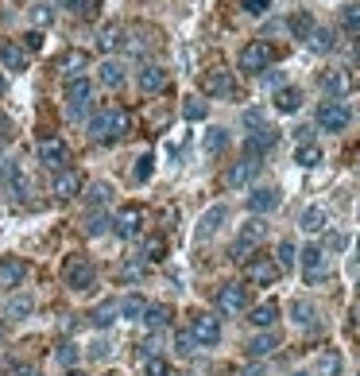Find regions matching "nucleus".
Segmentation results:
<instances>
[{
  "label": "nucleus",
  "instance_id": "1",
  "mask_svg": "<svg viewBox=\"0 0 360 376\" xmlns=\"http://www.w3.org/2000/svg\"><path fill=\"white\" fill-rule=\"evenodd\" d=\"M124 132H128L124 109H101L97 117L89 120V140H97V144H117Z\"/></svg>",
  "mask_w": 360,
  "mask_h": 376
},
{
  "label": "nucleus",
  "instance_id": "2",
  "mask_svg": "<svg viewBox=\"0 0 360 376\" xmlns=\"http://www.w3.org/2000/svg\"><path fill=\"white\" fill-rule=\"evenodd\" d=\"M349 120H352V109L341 97H330V101H321L318 105V129L321 132H345L349 129Z\"/></svg>",
  "mask_w": 360,
  "mask_h": 376
},
{
  "label": "nucleus",
  "instance_id": "3",
  "mask_svg": "<svg viewBox=\"0 0 360 376\" xmlns=\"http://www.w3.org/2000/svg\"><path fill=\"white\" fill-rule=\"evenodd\" d=\"M236 62H240L244 74H263V70L275 62V47L267 39H252L248 47L240 50V59H236Z\"/></svg>",
  "mask_w": 360,
  "mask_h": 376
},
{
  "label": "nucleus",
  "instance_id": "4",
  "mask_svg": "<svg viewBox=\"0 0 360 376\" xmlns=\"http://www.w3.org/2000/svg\"><path fill=\"white\" fill-rule=\"evenodd\" d=\"M144 221H147V209L136 206V202H128V206H120L117 218H113V233H117V237H124V241H132V237H140Z\"/></svg>",
  "mask_w": 360,
  "mask_h": 376
},
{
  "label": "nucleus",
  "instance_id": "5",
  "mask_svg": "<svg viewBox=\"0 0 360 376\" xmlns=\"http://www.w3.org/2000/svg\"><path fill=\"white\" fill-rule=\"evenodd\" d=\"M62 279H66V288H74V291H89L97 283V272H93V264H89L86 256H70L66 267H62Z\"/></svg>",
  "mask_w": 360,
  "mask_h": 376
},
{
  "label": "nucleus",
  "instance_id": "6",
  "mask_svg": "<svg viewBox=\"0 0 360 376\" xmlns=\"http://www.w3.org/2000/svg\"><path fill=\"white\" fill-rule=\"evenodd\" d=\"M244 279L256 283V288H272L275 279H279V264H275L272 256H252L244 264Z\"/></svg>",
  "mask_w": 360,
  "mask_h": 376
},
{
  "label": "nucleus",
  "instance_id": "7",
  "mask_svg": "<svg viewBox=\"0 0 360 376\" xmlns=\"http://www.w3.org/2000/svg\"><path fill=\"white\" fill-rule=\"evenodd\" d=\"M190 337H194V346H217V341H221V322H217L214 314L198 310V314L190 318Z\"/></svg>",
  "mask_w": 360,
  "mask_h": 376
},
{
  "label": "nucleus",
  "instance_id": "8",
  "mask_svg": "<svg viewBox=\"0 0 360 376\" xmlns=\"http://www.w3.org/2000/svg\"><path fill=\"white\" fill-rule=\"evenodd\" d=\"M39 159H43V167H50V171H66V167H70V148H66V140H59V136L39 140Z\"/></svg>",
  "mask_w": 360,
  "mask_h": 376
},
{
  "label": "nucleus",
  "instance_id": "9",
  "mask_svg": "<svg viewBox=\"0 0 360 376\" xmlns=\"http://www.w3.org/2000/svg\"><path fill=\"white\" fill-rule=\"evenodd\" d=\"M89 101H93V86L89 78H70L66 82V113L70 117H82L89 109Z\"/></svg>",
  "mask_w": 360,
  "mask_h": 376
},
{
  "label": "nucleus",
  "instance_id": "10",
  "mask_svg": "<svg viewBox=\"0 0 360 376\" xmlns=\"http://www.w3.org/2000/svg\"><path fill=\"white\" fill-rule=\"evenodd\" d=\"M244 307H248V288L244 283H225L217 291V310L221 314H240Z\"/></svg>",
  "mask_w": 360,
  "mask_h": 376
},
{
  "label": "nucleus",
  "instance_id": "11",
  "mask_svg": "<svg viewBox=\"0 0 360 376\" xmlns=\"http://www.w3.org/2000/svg\"><path fill=\"white\" fill-rule=\"evenodd\" d=\"M55 70H62L70 78H86V70H89V50H78V47H70L59 55V62H55Z\"/></svg>",
  "mask_w": 360,
  "mask_h": 376
},
{
  "label": "nucleus",
  "instance_id": "12",
  "mask_svg": "<svg viewBox=\"0 0 360 376\" xmlns=\"http://www.w3.org/2000/svg\"><path fill=\"white\" fill-rule=\"evenodd\" d=\"M202 93H209V97H233L236 93V82L229 70H209V74H202Z\"/></svg>",
  "mask_w": 360,
  "mask_h": 376
},
{
  "label": "nucleus",
  "instance_id": "13",
  "mask_svg": "<svg viewBox=\"0 0 360 376\" xmlns=\"http://www.w3.org/2000/svg\"><path fill=\"white\" fill-rule=\"evenodd\" d=\"M23 279H28V260H20V256H4L0 260V291L20 288Z\"/></svg>",
  "mask_w": 360,
  "mask_h": 376
},
{
  "label": "nucleus",
  "instance_id": "14",
  "mask_svg": "<svg viewBox=\"0 0 360 376\" xmlns=\"http://www.w3.org/2000/svg\"><path fill=\"white\" fill-rule=\"evenodd\" d=\"M275 144H279V132L275 129H260V132H252V136L244 140V156L248 159H263Z\"/></svg>",
  "mask_w": 360,
  "mask_h": 376
},
{
  "label": "nucleus",
  "instance_id": "15",
  "mask_svg": "<svg viewBox=\"0 0 360 376\" xmlns=\"http://www.w3.org/2000/svg\"><path fill=\"white\" fill-rule=\"evenodd\" d=\"M299 256H302V272H306V283H318V279H325V252H321L318 245H306Z\"/></svg>",
  "mask_w": 360,
  "mask_h": 376
},
{
  "label": "nucleus",
  "instance_id": "16",
  "mask_svg": "<svg viewBox=\"0 0 360 376\" xmlns=\"http://www.w3.org/2000/svg\"><path fill=\"white\" fill-rule=\"evenodd\" d=\"M279 190L275 187H256L252 194H248V209H252L256 218H260V214H272V209H279Z\"/></svg>",
  "mask_w": 360,
  "mask_h": 376
},
{
  "label": "nucleus",
  "instance_id": "17",
  "mask_svg": "<svg viewBox=\"0 0 360 376\" xmlns=\"http://www.w3.org/2000/svg\"><path fill=\"white\" fill-rule=\"evenodd\" d=\"M55 198H78L82 194V175L74 167H66V171H55Z\"/></svg>",
  "mask_w": 360,
  "mask_h": 376
},
{
  "label": "nucleus",
  "instance_id": "18",
  "mask_svg": "<svg viewBox=\"0 0 360 376\" xmlns=\"http://www.w3.org/2000/svg\"><path fill=\"white\" fill-rule=\"evenodd\" d=\"M256 171H260V159H248V156H244L240 163H233V167L225 171V187H244V182H252Z\"/></svg>",
  "mask_w": 360,
  "mask_h": 376
},
{
  "label": "nucleus",
  "instance_id": "19",
  "mask_svg": "<svg viewBox=\"0 0 360 376\" xmlns=\"http://www.w3.org/2000/svg\"><path fill=\"white\" fill-rule=\"evenodd\" d=\"M225 218H229V206H214V209H205V214H202V221H198V241L214 237L217 229L225 225Z\"/></svg>",
  "mask_w": 360,
  "mask_h": 376
},
{
  "label": "nucleus",
  "instance_id": "20",
  "mask_svg": "<svg viewBox=\"0 0 360 376\" xmlns=\"http://www.w3.org/2000/svg\"><path fill=\"white\" fill-rule=\"evenodd\" d=\"M0 62H4V70H28V50H23V43H0Z\"/></svg>",
  "mask_w": 360,
  "mask_h": 376
},
{
  "label": "nucleus",
  "instance_id": "21",
  "mask_svg": "<svg viewBox=\"0 0 360 376\" xmlns=\"http://www.w3.org/2000/svg\"><path fill=\"white\" fill-rule=\"evenodd\" d=\"M341 368H345V361H341L337 349H321L318 361H314V373L310 376H341Z\"/></svg>",
  "mask_w": 360,
  "mask_h": 376
},
{
  "label": "nucleus",
  "instance_id": "22",
  "mask_svg": "<svg viewBox=\"0 0 360 376\" xmlns=\"http://www.w3.org/2000/svg\"><path fill=\"white\" fill-rule=\"evenodd\" d=\"M275 109L279 113H299L302 109V89L299 86H279L275 89Z\"/></svg>",
  "mask_w": 360,
  "mask_h": 376
},
{
  "label": "nucleus",
  "instance_id": "23",
  "mask_svg": "<svg viewBox=\"0 0 360 376\" xmlns=\"http://www.w3.org/2000/svg\"><path fill=\"white\" fill-rule=\"evenodd\" d=\"M318 82H321V89H325L330 97H341V93H345V89L352 86L345 70H321V78H318Z\"/></svg>",
  "mask_w": 360,
  "mask_h": 376
},
{
  "label": "nucleus",
  "instance_id": "24",
  "mask_svg": "<svg viewBox=\"0 0 360 376\" xmlns=\"http://www.w3.org/2000/svg\"><path fill=\"white\" fill-rule=\"evenodd\" d=\"M140 89H144V93H163L167 89V70L163 66H144L140 70Z\"/></svg>",
  "mask_w": 360,
  "mask_h": 376
},
{
  "label": "nucleus",
  "instance_id": "25",
  "mask_svg": "<svg viewBox=\"0 0 360 376\" xmlns=\"http://www.w3.org/2000/svg\"><path fill=\"white\" fill-rule=\"evenodd\" d=\"M275 318H279V303H275V299H267V303L252 307L248 322H252V326H260V330H267V326H275Z\"/></svg>",
  "mask_w": 360,
  "mask_h": 376
},
{
  "label": "nucleus",
  "instance_id": "26",
  "mask_svg": "<svg viewBox=\"0 0 360 376\" xmlns=\"http://www.w3.org/2000/svg\"><path fill=\"white\" fill-rule=\"evenodd\" d=\"M120 43H124V28H120V24H105V28L97 31V50H105V55H113Z\"/></svg>",
  "mask_w": 360,
  "mask_h": 376
},
{
  "label": "nucleus",
  "instance_id": "27",
  "mask_svg": "<svg viewBox=\"0 0 360 376\" xmlns=\"http://www.w3.org/2000/svg\"><path fill=\"white\" fill-rule=\"evenodd\" d=\"M89 322L97 330H108L113 322H117V299H105V303H97V307L89 310Z\"/></svg>",
  "mask_w": 360,
  "mask_h": 376
},
{
  "label": "nucleus",
  "instance_id": "28",
  "mask_svg": "<svg viewBox=\"0 0 360 376\" xmlns=\"http://www.w3.org/2000/svg\"><path fill=\"white\" fill-rule=\"evenodd\" d=\"M97 78H101V86H108V89H120L124 86V66H120V62H101L97 66Z\"/></svg>",
  "mask_w": 360,
  "mask_h": 376
},
{
  "label": "nucleus",
  "instance_id": "29",
  "mask_svg": "<svg viewBox=\"0 0 360 376\" xmlns=\"http://www.w3.org/2000/svg\"><path fill=\"white\" fill-rule=\"evenodd\" d=\"M144 310H147V299H144V295H124V299H117V314H120V318H144Z\"/></svg>",
  "mask_w": 360,
  "mask_h": 376
},
{
  "label": "nucleus",
  "instance_id": "30",
  "mask_svg": "<svg viewBox=\"0 0 360 376\" xmlns=\"http://www.w3.org/2000/svg\"><path fill=\"white\" fill-rule=\"evenodd\" d=\"M272 349H279V337H275V334H256L252 341H248V357H252V361L267 357Z\"/></svg>",
  "mask_w": 360,
  "mask_h": 376
},
{
  "label": "nucleus",
  "instance_id": "31",
  "mask_svg": "<svg viewBox=\"0 0 360 376\" xmlns=\"http://www.w3.org/2000/svg\"><path fill=\"white\" fill-rule=\"evenodd\" d=\"M325 221H330V218H325V209H321V206H306V209H302V221H299V225L306 229V233H321V229H325Z\"/></svg>",
  "mask_w": 360,
  "mask_h": 376
},
{
  "label": "nucleus",
  "instance_id": "32",
  "mask_svg": "<svg viewBox=\"0 0 360 376\" xmlns=\"http://www.w3.org/2000/svg\"><path fill=\"white\" fill-rule=\"evenodd\" d=\"M287 28H291L294 39H310V31H314V16H310V12H294L291 20H287Z\"/></svg>",
  "mask_w": 360,
  "mask_h": 376
},
{
  "label": "nucleus",
  "instance_id": "33",
  "mask_svg": "<svg viewBox=\"0 0 360 376\" xmlns=\"http://www.w3.org/2000/svg\"><path fill=\"white\" fill-rule=\"evenodd\" d=\"M263 237H267V225H263V218H252L248 225L240 229V237H236V241H244V245H252V248H256Z\"/></svg>",
  "mask_w": 360,
  "mask_h": 376
},
{
  "label": "nucleus",
  "instance_id": "34",
  "mask_svg": "<svg viewBox=\"0 0 360 376\" xmlns=\"http://www.w3.org/2000/svg\"><path fill=\"white\" fill-rule=\"evenodd\" d=\"M306 43H310V50H318V55H330L333 50V31L330 28H314Z\"/></svg>",
  "mask_w": 360,
  "mask_h": 376
},
{
  "label": "nucleus",
  "instance_id": "35",
  "mask_svg": "<svg viewBox=\"0 0 360 376\" xmlns=\"http://www.w3.org/2000/svg\"><path fill=\"white\" fill-rule=\"evenodd\" d=\"M294 260H299V248H294V241H279V248H275V264H279V272L294 267Z\"/></svg>",
  "mask_w": 360,
  "mask_h": 376
},
{
  "label": "nucleus",
  "instance_id": "36",
  "mask_svg": "<svg viewBox=\"0 0 360 376\" xmlns=\"http://www.w3.org/2000/svg\"><path fill=\"white\" fill-rule=\"evenodd\" d=\"M291 318L299 322V326H314V318H318V310L306 303V299H294L291 303Z\"/></svg>",
  "mask_w": 360,
  "mask_h": 376
},
{
  "label": "nucleus",
  "instance_id": "37",
  "mask_svg": "<svg viewBox=\"0 0 360 376\" xmlns=\"http://www.w3.org/2000/svg\"><path fill=\"white\" fill-rule=\"evenodd\" d=\"M294 163H299V167H318L321 163V148L318 144H302V148L294 151Z\"/></svg>",
  "mask_w": 360,
  "mask_h": 376
},
{
  "label": "nucleus",
  "instance_id": "38",
  "mask_svg": "<svg viewBox=\"0 0 360 376\" xmlns=\"http://www.w3.org/2000/svg\"><path fill=\"white\" fill-rule=\"evenodd\" d=\"M108 225H113V221H108L105 214H101V209H89V214H86V225H82V229H86L89 237H101V233H105Z\"/></svg>",
  "mask_w": 360,
  "mask_h": 376
},
{
  "label": "nucleus",
  "instance_id": "39",
  "mask_svg": "<svg viewBox=\"0 0 360 376\" xmlns=\"http://www.w3.org/2000/svg\"><path fill=\"white\" fill-rule=\"evenodd\" d=\"M4 175H8L12 190H16V194H20V198H28V194H31V182H28V178H23V171L16 167V163H8V167H4Z\"/></svg>",
  "mask_w": 360,
  "mask_h": 376
},
{
  "label": "nucleus",
  "instance_id": "40",
  "mask_svg": "<svg viewBox=\"0 0 360 376\" xmlns=\"http://www.w3.org/2000/svg\"><path fill=\"white\" fill-rule=\"evenodd\" d=\"M167 318H171V307H163V303H155V307H147L144 310V322L151 330H163L167 326Z\"/></svg>",
  "mask_w": 360,
  "mask_h": 376
},
{
  "label": "nucleus",
  "instance_id": "41",
  "mask_svg": "<svg viewBox=\"0 0 360 376\" xmlns=\"http://www.w3.org/2000/svg\"><path fill=\"white\" fill-rule=\"evenodd\" d=\"M341 28H345V31H360V0L341 8Z\"/></svg>",
  "mask_w": 360,
  "mask_h": 376
},
{
  "label": "nucleus",
  "instance_id": "42",
  "mask_svg": "<svg viewBox=\"0 0 360 376\" xmlns=\"http://www.w3.org/2000/svg\"><path fill=\"white\" fill-rule=\"evenodd\" d=\"M97 4L101 0H70V12H74L78 20H93V16H97Z\"/></svg>",
  "mask_w": 360,
  "mask_h": 376
},
{
  "label": "nucleus",
  "instance_id": "43",
  "mask_svg": "<svg viewBox=\"0 0 360 376\" xmlns=\"http://www.w3.org/2000/svg\"><path fill=\"white\" fill-rule=\"evenodd\" d=\"M225 148H229V132L225 129H214L205 136V151H209V156H217V151H225Z\"/></svg>",
  "mask_w": 360,
  "mask_h": 376
},
{
  "label": "nucleus",
  "instance_id": "44",
  "mask_svg": "<svg viewBox=\"0 0 360 376\" xmlns=\"http://www.w3.org/2000/svg\"><path fill=\"white\" fill-rule=\"evenodd\" d=\"M182 117L186 120H205V101L202 97H186L182 101Z\"/></svg>",
  "mask_w": 360,
  "mask_h": 376
},
{
  "label": "nucleus",
  "instance_id": "45",
  "mask_svg": "<svg viewBox=\"0 0 360 376\" xmlns=\"http://www.w3.org/2000/svg\"><path fill=\"white\" fill-rule=\"evenodd\" d=\"M144 272H147V260H128V264L120 267V279L136 283V279H144Z\"/></svg>",
  "mask_w": 360,
  "mask_h": 376
},
{
  "label": "nucleus",
  "instance_id": "46",
  "mask_svg": "<svg viewBox=\"0 0 360 376\" xmlns=\"http://www.w3.org/2000/svg\"><path fill=\"white\" fill-rule=\"evenodd\" d=\"M55 361H59V365H74V361H78V349H74V341H62L59 349H55Z\"/></svg>",
  "mask_w": 360,
  "mask_h": 376
},
{
  "label": "nucleus",
  "instance_id": "47",
  "mask_svg": "<svg viewBox=\"0 0 360 376\" xmlns=\"http://www.w3.org/2000/svg\"><path fill=\"white\" fill-rule=\"evenodd\" d=\"M108 194H113V187H108V182H93V187H89V202H93V209L105 206Z\"/></svg>",
  "mask_w": 360,
  "mask_h": 376
},
{
  "label": "nucleus",
  "instance_id": "48",
  "mask_svg": "<svg viewBox=\"0 0 360 376\" xmlns=\"http://www.w3.org/2000/svg\"><path fill=\"white\" fill-rule=\"evenodd\" d=\"M229 256H233L236 264H248V260L256 256V248H252V245H244V241H233V248H229Z\"/></svg>",
  "mask_w": 360,
  "mask_h": 376
},
{
  "label": "nucleus",
  "instance_id": "49",
  "mask_svg": "<svg viewBox=\"0 0 360 376\" xmlns=\"http://www.w3.org/2000/svg\"><path fill=\"white\" fill-rule=\"evenodd\" d=\"M31 307H35L31 295H16V299H12V307H8V314L12 318H23V314H31Z\"/></svg>",
  "mask_w": 360,
  "mask_h": 376
},
{
  "label": "nucleus",
  "instance_id": "50",
  "mask_svg": "<svg viewBox=\"0 0 360 376\" xmlns=\"http://www.w3.org/2000/svg\"><path fill=\"white\" fill-rule=\"evenodd\" d=\"M144 376H171V368H167V361H163V357H147Z\"/></svg>",
  "mask_w": 360,
  "mask_h": 376
},
{
  "label": "nucleus",
  "instance_id": "51",
  "mask_svg": "<svg viewBox=\"0 0 360 376\" xmlns=\"http://www.w3.org/2000/svg\"><path fill=\"white\" fill-rule=\"evenodd\" d=\"M151 171H155V156H140L136 159V178L144 182V178H151Z\"/></svg>",
  "mask_w": 360,
  "mask_h": 376
},
{
  "label": "nucleus",
  "instance_id": "52",
  "mask_svg": "<svg viewBox=\"0 0 360 376\" xmlns=\"http://www.w3.org/2000/svg\"><path fill=\"white\" fill-rule=\"evenodd\" d=\"M167 256V241L163 237H151L147 241V260H163Z\"/></svg>",
  "mask_w": 360,
  "mask_h": 376
},
{
  "label": "nucleus",
  "instance_id": "53",
  "mask_svg": "<svg viewBox=\"0 0 360 376\" xmlns=\"http://www.w3.org/2000/svg\"><path fill=\"white\" fill-rule=\"evenodd\" d=\"M240 8L248 12V16H263V12L272 8V0H240Z\"/></svg>",
  "mask_w": 360,
  "mask_h": 376
},
{
  "label": "nucleus",
  "instance_id": "54",
  "mask_svg": "<svg viewBox=\"0 0 360 376\" xmlns=\"http://www.w3.org/2000/svg\"><path fill=\"white\" fill-rule=\"evenodd\" d=\"M244 124H248V129H256V132L267 129V124H263V113H260V109H248V113H244Z\"/></svg>",
  "mask_w": 360,
  "mask_h": 376
},
{
  "label": "nucleus",
  "instance_id": "55",
  "mask_svg": "<svg viewBox=\"0 0 360 376\" xmlns=\"http://www.w3.org/2000/svg\"><path fill=\"white\" fill-rule=\"evenodd\" d=\"M175 346H178V353H194V337H190V330L175 337Z\"/></svg>",
  "mask_w": 360,
  "mask_h": 376
},
{
  "label": "nucleus",
  "instance_id": "56",
  "mask_svg": "<svg viewBox=\"0 0 360 376\" xmlns=\"http://www.w3.org/2000/svg\"><path fill=\"white\" fill-rule=\"evenodd\" d=\"M39 47H43V35L39 31H31L28 39H23V50H39Z\"/></svg>",
  "mask_w": 360,
  "mask_h": 376
},
{
  "label": "nucleus",
  "instance_id": "57",
  "mask_svg": "<svg viewBox=\"0 0 360 376\" xmlns=\"http://www.w3.org/2000/svg\"><path fill=\"white\" fill-rule=\"evenodd\" d=\"M35 20H39V24H47V20H50V12H47V4H39V8H35Z\"/></svg>",
  "mask_w": 360,
  "mask_h": 376
},
{
  "label": "nucleus",
  "instance_id": "58",
  "mask_svg": "<svg viewBox=\"0 0 360 376\" xmlns=\"http://www.w3.org/2000/svg\"><path fill=\"white\" fill-rule=\"evenodd\" d=\"M12 376H39V373H35V368H16Z\"/></svg>",
  "mask_w": 360,
  "mask_h": 376
},
{
  "label": "nucleus",
  "instance_id": "59",
  "mask_svg": "<svg viewBox=\"0 0 360 376\" xmlns=\"http://www.w3.org/2000/svg\"><path fill=\"white\" fill-rule=\"evenodd\" d=\"M59 4H62V8H70V0H59Z\"/></svg>",
  "mask_w": 360,
  "mask_h": 376
},
{
  "label": "nucleus",
  "instance_id": "60",
  "mask_svg": "<svg viewBox=\"0 0 360 376\" xmlns=\"http://www.w3.org/2000/svg\"><path fill=\"white\" fill-rule=\"evenodd\" d=\"M0 93H4V78H0Z\"/></svg>",
  "mask_w": 360,
  "mask_h": 376
},
{
  "label": "nucleus",
  "instance_id": "61",
  "mask_svg": "<svg viewBox=\"0 0 360 376\" xmlns=\"http://www.w3.org/2000/svg\"><path fill=\"white\" fill-rule=\"evenodd\" d=\"M70 376H86V373H70Z\"/></svg>",
  "mask_w": 360,
  "mask_h": 376
},
{
  "label": "nucleus",
  "instance_id": "62",
  "mask_svg": "<svg viewBox=\"0 0 360 376\" xmlns=\"http://www.w3.org/2000/svg\"><path fill=\"white\" fill-rule=\"evenodd\" d=\"M294 376H310V373H294Z\"/></svg>",
  "mask_w": 360,
  "mask_h": 376
},
{
  "label": "nucleus",
  "instance_id": "63",
  "mask_svg": "<svg viewBox=\"0 0 360 376\" xmlns=\"http://www.w3.org/2000/svg\"><path fill=\"white\" fill-rule=\"evenodd\" d=\"M357 299H360V283H357Z\"/></svg>",
  "mask_w": 360,
  "mask_h": 376
},
{
  "label": "nucleus",
  "instance_id": "64",
  "mask_svg": "<svg viewBox=\"0 0 360 376\" xmlns=\"http://www.w3.org/2000/svg\"><path fill=\"white\" fill-rule=\"evenodd\" d=\"M357 59H360V47H357Z\"/></svg>",
  "mask_w": 360,
  "mask_h": 376
}]
</instances>
